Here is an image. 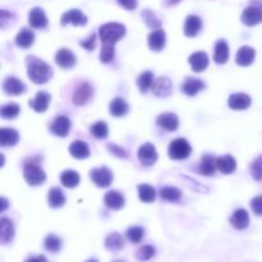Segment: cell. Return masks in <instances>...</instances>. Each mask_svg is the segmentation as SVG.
Returning a JSON list of instances; mask_svg holds the SVG:
<instances>
[{
    "instance_id": "cell-1",
    "label": "cell",
    "mask_w": 262,
    "mask_h": 262,
    "mask_svg": "<svg viewBox=\"0 0 262 262\" xmlns=\"http://www.w3.org/2000/svg\"><path fill=\"white\" fill-rule=\"evenodd\" d=\"M27 73L30 79L36 84H44L51 78L52 69L47 63L36 56H27Z\"/></svg>"
},
{
    "instance_id": "cell-2",
    "label": "cell",
    "mask_w": 262,
    "mask_h": 262,
    "mask_svg": "<svg viewBox=\"0 0 262 262\" xmlns=\"http://www.w3.org/2000/svg\"><path fill=\"white\" fill-rule=\"evenodd\" d=\"M99 35L102 44L115 45L126 35V27L121 23H117V22H110V23L102 24L100 27Z\"/></svg>"
},
{
    "instance_id": "cell-3",
    "label": "cell",
    "mask_w": 262,
    "mask_h": 262,
    "mask_svg": "<svg viewBox=\"0 0 262 262\" xmlns=\"http://www.w3.org/2000/svg\"><path fill=\"white\" fill-rule=\"evenodd\" d=\"M23 176L30 186H40V184H42L46 181L45 171L36 163L30 160H26V163H24Z\"/></svg>"
},
{
    "instance_id": "cell-4",
    "label": "cell",
    "mask_w": 262,
    "mask_h": 262,
    "mask_svg": "<svg viewBox=\"0 0 262 262\" xmlns=\"http://www.w3.org/2000/svg\"><path fill=\"white\" fill-rule=\"evenodd\" d=\"M168 152L170 159H173V160H184L191 155L192 147L187 139L177 138L170 142Z\"/></svg>"
},
{
    "instance_id": "cell-5",
    "label": "cell",
    "mask_w": 262,
    "mask_h": 262,
    "mask_svg": "<svg viewBox=\"0 0 262 262\" xmlns=\"http://www.w3.org/2000/svg\"><path fill=\"white\" fill-rule=\"evenodd\" d=\"M91 179L96 186L106 188L113 182V174L108 168H97L91 171Z\"/></svg>"
},
{
    "instance_id": "cell-6",
    "label": "cell",
    "mask_w": 262,
    "mask_h": 262,
    "mask_svg": "<svg viewBox=\"0 0 262 262\" xmlns=\"http://www.w3.org/2000/svg\"><path fill=\"white\" fill-rule=\"evenodd\" d=\"M138 159L143 165H154L157 160L156 149L152 143H144L138 150Z\"/></svg>"
},
{
    "instance_id": "cell-7",
    "label": "cell",
    "mask_w": 262,
    "mask_h": 262,
    "mask_svg": "<svg viewBox=\"0 0 262 262\" xmlns=\"http://www.w3.org/2000/svg\"><path fill=\"white\" fill-rule=\"evenodd\" d=\"M242 22L246 26H256L262 22V9L258 7H248L242 13Z\"/></svg>"
},
{
    "instance_id": "cell-8",
    "label": "cell",
    "mask_w": 262,
    "mask_h": 262,
    "mask_svg": "<svg viewBox=\"0 0 262 262\" xmlns=\"http://www.w3.org/2000/svg\"><path fill=\"white\" fill-rule=\"evenodd\" d=\"M61 23L63 26H66L68 23H72L73 26H84L87 23V17L81 11H78V9H72V11L66 12L62 16Z\"/></svg>"
},
{
    "instance_id": "cell-9",
    "label": "cell",
    "mask_w": 262,
    "mask_h": 262,
    "mask_svg": "<svg viewBox=\"0 0 262 262\" xmlns=\"http://www.w3.org/2000/svg\"><path fill=\"white\" fill-rule=\"evenodd\" d=\"M151 90L156 96L166 97L171 94V91H173V84H171V81L169 78H166V77H160V78L155 79Z\"/></svg>"
},
{
    "instance_id": "cell-10",
    "label": "cell",
    "mask_w": 262,
    "mask_h": 262,
    "mask_svg": "<svg viewBox=\"0 0 262 262\" xmlns=\"http://www.w3.org/2000/svg\"><path fill=\"white\" fill-rule=\"evenodd\" d=\"M94 96V89L90 83H82L73 95V102L76 105H84Z\"/></svg>"
},
{
    "instance_id": "cell-11",
    "label": "cell",
    "mask_w": 262,
    "mask_h": 262,
    "mask_svg": "<svg viewBox=\"0 0 262 262\" xmlns=\"http://www.w3.org/2000/svg\"><path fill=\"white\" fill-rule=\"evenodd\" d=\"M3 90L6 94L17 96V95H22L26 92V86H24L23 82L19 81L16 77H8V78L4 81Z\"/></svg>"
},
{
    "instance_id": "cell-12",
    "label": "cell",
    "mask_w": 262,
    "mask_h": 262,
    "mask_svg": "<svg viewBox=\"0 0 262 262\" xmlns=\"http://www.w3.org/2000/svg\"><path fill=\"white\" fill-rule=\"evenodd\" d=\"M251 97L247 94H233L228 100L229 108L233 110H244L251 106Z\"/></svg>"
},
{
    "instance_id": "cell-13",
    "label": "cell",
    "mask_w": 262,
    "mask_h": 262,
    "mask_svg": "<svg viewBox=\"0 0 262 262\" xmlns=\"http://www.w3.org/2000/svg\"><path fill=\"white\" fill-rule=\"evenodd\" d=\"M50 129H51L52 133L56 134V136L67 137L69 134V129H71V121H69V118H67V117L64 115L56 117L54 123L50 127Z\"/></svg>"
},
{
    "instance_id": "cell-14",
    "label": "cell",
    "mask_w": 262,
    "mask_h": 262,
    "mask_svg": "<svg viewBox=\"0 0 262 262\" xmlns=\"http://www.w3.org/2000/svg\"><path fill=\"white\" fill-rule=\"evenodd\" d=\"M55 62L59 67L64 69L76 66V55L68 49H61L55 55Z\"/></svg>"
},
{
    "instance_id": "cell-15",
    "label": "cell",
    "mask_w": 262,
    "mask_h": 262,
    "mask_svg": "<svg viewBox=\"0 0 262 262\" xmlns=\"http://www.w3.org/2000/svg\"><path fill=\"white\" fill-rule=\"evenodd\" d=\"M188 62L192 66V69L194 72H197V73L205 71L209 67V56L203 51H197L194 54H192L188 58Z\"/></svg>"
},
{
    "instance_id": "cell-16",
    "label": "cell",
    "mask_w": 262,
    "mask_h": 262,
    "mask_svg": "<svg viewBox=\"0 0 262 262\" xmlns=\"http://www.w3.org/2000/svg\"><path fill=\"white\" fill-rule=\"evenodd\" d=\"M28 23L32 28H45L47 26V17L41 8H34L28 13Z\"/></svg>"
},
{
    "instance_id": "cell-17",
    "label": "cell",
    "mask_w": 262,
    "mask_h": 262,
    "mask_svg": "<svg viewBox=\"0 0 262 262\" xmlns=\"http://www.w3.org/2000/svg\"><path fill=\"white\" fill-rule=\"evenodd\" d=\"M166 35L164 32V30L156 28L149 35V46L151 50L155 51H160L164 46H165L166 41Z\"/></svg>"
},
{
    "instance_id": "cell-18",
    "label": "cell",
    "mask_w": 262,
    "mask_h": 262,
    "mask_svg": "<svg viewBox=\"0 0 262 262\" xmlns=\"http://www.w3.org/2000/svg\"><path fill=\"white\" fill-rule=\"evenodd\" d=\"M50 100H51V97H50V95L47 94V92H37L36 97L30 101V106H31L36 113H44V111H46V109L49 108Z\"/></svg>"
},
{
    "instance_id": "cell-19",
    "label": "cell",
    "mask_w": 262,
    "mask_h": 262,
    "mask_svg": "<svg viewBox=\"0 0 262 262\" xmlns=\"http://www.w3.org/2000/svg\"><path fill=\"white\" fill-rule=\"evenodd\" d=\"M254 56H256V52L251 46H242L237 52L236 62L238 66L248 67L253 63Z\"/></svg>"
},
{
    "instance_id": "cell-20",
    "label": "cell",
    "mask_w": 262,
    "mask_h": 262,
    "mask_svg": "<svg viewBox=\"0 0 262 262\" xmlns=\"http://www.w3.org/2000/svg\"><path fill=\"white\" fill-rule=\"evenodd\" d=\"M230 224L233 228L238 230H243L249 225V215L244 209H238L234 211L230 218Z\"/></svg>"
},
{
    "instance_id": "cell-21",
    "label": "cell",
    "mask_w": 262,
    "mask_h": 262,
    "mask_svg": "<svg viewBox=\"0 0 262 262\" xmlns=\"http://www.w3.org/2000/svg\"><path fill=\"white\" fill-rule=\"evenodd\" d=\"M105 205L111 210H121L126 203L123 194L119 193L118 191H109L104 197Z\"/></svg>"
},
{
    "instance_id": "cell-22",
    "label": "cell",
    "mask_w": 262,
    "mask_h": 262,
    "mask_svg": "<svg viewBox=\"0 0 262 262\" xmlns=\"http://www.w3.org/2000/svg\"><path fill=\"white\" fill-rule=\"evenodd\" d=\"M216 165L218 170L223 174H231L237 168V161L230 155H224V156L216 157Z\"/></svg>"
},
{
    "instance_id": "cell-23",
    "label": "cell",
    "mask_w": 262,
    "mask_h": 262,
    "mask_svg": "<svg viewBox=\"0 0 262 262\" xmlns=\"http://www.w3.org/2000/svg\"><path fill=\"white\" fill-rule=\"evenodd\" d=\"M218 169V165H216V157L213 156V155H205L202 156L201 165H199V173L202 176H214Z\"/></svg>"
},
{
    "instance_id": "cell-24",
    "label": "cell",
    "mask_w": 262,
    "mask_h": 262,
    "mask_svg": "<svg viewBox=\"0 0 262 262\" xmlns=\"http://www.w3.org/2000/svg\"><path fill=\"white\" fill-rule=\"evenodd\" d=\"M69 152H71V155L73 157L82 160V159H87V157L90 156V147L86 142L77 139V141L71 143V146H69Z\"/></svg>"
},
{
    "instance_id": "cell-25",
    "label": "cell",
    "mask_w": 262,
    "mask_h": 262,
    "mask_svg": "<svg viewBox=\"0 0 262 262\" xmlns=\"http://www.w3.org/2000/svg\"><path fill=\"white\" fill-rule=\"evenodd\" d=\"M206 84L198 78H192V77H188V78L184 81V83L182 84V90H183L184 94H187L188 96H194V95L198 94L201 90L205 89Z\"/></svg>"
},
{
    "instance_id": "cell-26",
    "label": "cell",
    "mask_w": 262,
    "mask_h": 262,
    "mask_svg": "<svg viewBox=\"0 0 262 262\" xmlns=\"http://www.w3.org/2000/svg\"><path fill=\"white\" fill-rule=\"evenodd\" d=\"M202 28V21L199 17L197 16H188L186 19V24H184V34L187 37H194L197 36Z\"/></svg>"
},
{
    "instance_id": "cell-27",
    "label": "cell",
    "mask_w": 262,
    "mask_h": 262,
    "mask_svg": "<svg viewBox=\"0 0 262 262\" xmlns=\"http://www.w3.org/2000/svg\"><path fill=\"white\" fill-rule=\"evenodd\" d=\"M157 124H159L161 128L166 129V131H169V132L176 131L179 126L178 117L173 113L161 114V115L157 118Z\"/></svg>"
},
{
    "instance_id": "cell-28",
    "label": "cell",
    "mask_w": 262,
    "mask_h": 262,
    "mask_svg": "<svg viewBox=\"0 0 262 262\" xmlns=\"http://www.w3.org/2000/svg\"><path fill=\"white\" fill-rule=\"evenodd\" d=\"M19 134L13 128H2L0 129V143L3 146H14L18 143Z\"/></svg>"
},
{
    "instance_id": "cell-29",
    "label": "cell",
    "mask_w": 262,
    "mask_h": 262,
    "mask_svg": "<svg viewBox=\"0 0 262 262\" xmlns=\"http://www.w3.org/2000/svg\"><path fill=\"white\" fill-rule=\"evenodd\" d=\"M229 59V46L226 41L220 40L215 45V51H214V61L218 64L226 63Z\"/></svg>"
},
{
    "instance_id": "cell-30",
    "label": "cell",
    "mask_w": 262,
    "mask_h": 262,
    "mask_svg": "<svg viewBox=\"0 0 262 262\" xmlns=\"http://www.w3.org/2000/svg\"><path fill=\"white\" fill-rule=\"evenodd\" d=\"M0 226H2V234H0V238H2V243L7 244L13 239L14 237V225L9 219L2 218L0 220Z\"/></svg>"
},
{
    "instance_id": "cell-31",
    "label": "cell",
    "mask_w": 262,
    "mask_h": 262,
    "mask_svg": "<svg viewBox=\"0 0 262 262\" xmlns=\"http://www.w3.org/2000/svg\"><path fill=\"white\" fill-rule=\"evenodd\" d=\"M35 41V35L31 30H22L16 37V44L17 46H19L21 49H28L30 46H32Z\"/></svg>"
},
{
    "instance_id": "cell-32",
    "label": "cell",
    "mask_w": 262,
    "mask_h": 262,
    "mask_svg": "<svg viewBox=\"0 0 262 262\" xmlns=\"http://www.w3.org/2000/svg\"><path fill=\"white\" fill-rule=\"evenodd\" d=\"M66 203V196L62 192L61 188L58 187H54L49 191V205L54 209H58V207L64 206Z\"/></svg>"
},
{
    "instance_id": "cell-33",
    "label": "cell",
    "mask_w": 262,
    "mask_h": 262,
    "mask_svg": "<svg viewBox=\"0 0 262 262\" xmlns=\"http://www.w3.org/2000/svg\"><path fill=\"white\" fill-rule=\"evenodd\" d=\"M128 104L124 101L123 99H114L113 101L110 102V106H109V110H110V114L113 117H123L128 113Z\"/></svg>"
},
{
    "instance_id": "cell-34",
    "label": "cell",
    "mask_w": 262,
    "mask_h": 262,
    "mask_svg": "<svg viewBox=\"0 0 262 262\" xmlns=\"http://www.w3.org/2000/svg\"><path fill=\"white\" fill-rule=\"evenodd\" d=\"M105 247L109 251H119L124 247V238L119 233H111L105 239Z\"/></svg>"
},
{
    "instance_id": "cell-35",
    "label": "cell",
    "mask_w": 262,
    "mask_h": 262,
    "mask_svg": "<svg viewBox=\"0 0 262 262\" xmlns=\"http://www.w3.org/2000/svg\"><path fill=\"white\" fill-rule=\"evenodd\" d=\"M138 197L142 202L151 203L156 197V191L150 184H139L138 186Z\"/></svg>"
},
{
    "instance_id": "cell-36",
    "label": "cell",
    "mask_w": 262,
    "mask_h": 262,
    "mask_svg": "<svg viewBox=\"0 0 262 262\" xmlns=\"http://www.w3.org/2000/svg\"><path fill=\"white\" fill-rule=\"evenodd\" d=\"M61 182L67 188H74L79 184V176L74 170H66L61 176Z\"/></svg>"
},
{
    "instance_id": "cell-37",
    "label": "cell",
    "mask_w": 262,
    "mask_h": 262,
    "mask_svg": "<svg viewBox=\"0 0 262 262\" xmlns=\"http://www.w3.org/2000/svg\"><path fill=\"white\" fill-rule=\"evenodd\" d=\"M154 82V74L150 71L143 72V73L138 77V79H137V84H138L139 91H141L142 94H146L150 89H152Z\"/></svg>"
},
{
    "instance_id": "cell-38",
    "label": "cell",
    "mask_w": 262,
    "mask_h": 262,
    "mask_svg": "<svg viewBox=\"0 0 262 262\" xmlns=\"http://www.w3.org/2000/svg\"><path fill=\"white\" fill-rule=\"evenodd\" d=\"M160 196L165 201L176 202L181 199L182 192L178 188H176V187H164L160 191Z\"/></svg>"
},
{
    "instance_id": "cell-39",
    "label": "cell",
    "mask_w": 262,
    "mask_h": 262,
    "mask_svg": "<svg viewBox=\"0 0 262 262\" xmlns=\"http://www.w3.org/2000/svg\"><path fill=\"white\" fill-rule=\"evenodd\" d=\"M44 244H45V248H46L47 251L55 253V252H58L59 249H61L62 239L59 238V237H56L55 234H49V236L45 238Z\"/></svg>"
},
{
    "instance_id": "cell-40",
    "label": "cell",
    "mask_w": 262,
    "mask_h": 262,
    "mask_svg": "<svg viewBox=\"0 0 262 262\" xmlns=\"http://www.w3.org/2000/svg\"><path fill=\"white\" fill-rule=\"evenodd\" d=\"M0 114H2V118L4 119H14L19 114V106L13 102H9L2 108Z\"/></svg>"
},
{
    "instance_id": "cell-41",
    "label": "cell",
    "mask_w": 262,
    "mask_h": 262,
    "mask_svg": "<svg viewBox=\"0 0 262 262\" xmlns=\"http://www.w3.org/2000/svg\"><path fill=\"white\" fill-rule=\"evenodd\" d=\"M108 133H109V129L105 122H97V123H95L94 126L91 127V134L99 139L106 138V137H108Z\"/></svg>"
},
{
    "instance_id": "cell-42",
    "label": "cell",
    "mask_w": 262,
    "mask_h": 262,
    "mask_svg": "<svg viewBox=\"0 0 262 262\" xmlns=\"http://www.w3.org/2000/svg\"><path fill=\"white\" fill-rule=\"evenodd\" d=\"M115 55V50H114V45L109 44H102L101 52H100V61L102 63H109L114 59Z\"/></svg>"
},
{
    "instance_id": "cell-43",
    "label": "cell",
    "mask_w": 262,
    "mask_h": 262,
    "mask_svg": "<svg viewBox=\"0 0 262 262\" xmlns=\"http://www.w3.org/2000/svg\"><path fill=\"white\" fill-rule=\"evenodd\" d=\"M144 236V230L141 226H131L127 230V238L132 242V243H139Z\"/></svg>"
},
{
    "instance_id": "cell-44",
    "label": "cell",
    "mask_w": 262,
    "mask_h": 262,
    "mask_svg": "<svg viewBox=\"0 0 262 262\" xmlns=\"http://www.w3.org/2000/svg\"><path fill=\"white\" fill-rule=\"evenodd\" d=\"M155 253H156V249L154 246H142L138 248L136 256L139 261H149L155 256Z\"/></svg>"
},
{
    "instance_id": "cell-45",
    "label": "cell",
    "mask_w": 262,
    "mask_h": 262,
    "mask_svg": "<svg viewBox=\"0 0 262 262\" xmlns=\"http://www.w3.org/2000/svg\"><path fill=\"white\" fill-rule=\"evenodd\" d=\"M251 174L256 181L262 179V156L257 157L256 160L251 164Z\"/></svg>"
},
{
    "instance_id": "cell-46",
    "label": "cell",
    "mask_w": 262,
    "mask_h": 262,
    "mask_svg": "<svg viewBox=\"0 0 262 262\" xmlns=\"http://www.w3.org/2000/svg\"><path fill=\"white\" fill-rule=\"evenodd\" d=\"M144 19H146V23L149 24L151 28H160V21L155 17V14H152L151 12L146 11L143 13Z\"/></svg>"
},
{
    "instance_id": "cell-47",
    "label": "cell",
    "mask_w": 262,
    "mask_h": 262,
    "mask_svg": "<svg viewBox=\"0 0 262 262\" xmlns=\"http://www.w3.org/2000/svg\"><path fill=\"white\" fill-rule=\"evenodd\" d=\"M252 211H253L256 215L262 216V196H257L252 199L251 202Z\"/></svg>"
},
{
    "instance_id": "cell-48",
    "label": "cell",
    "mask_w": 262,
    "mask_h": 262,
    "mask_svg": "<svg viewBox=\"0 0 262 262\" xmlns=\"http://www.w3.org/2000/svg\"><path fill=\"white\" fill-rule=\"evenodd\" d=\"M79 45H81V46H83L86 50H89V51L94 50L95 47H96V35L92 34L91 36H90L89 39L86 40V41L79 42Z\"/></svg>"
},
{
    "instance_id": "cell-49",
    "label": "cell",
    "mask_w": 262,
    "mask_h": 262,
    "mask_svg": "<svg viewBox=\"0 0 262 262\" xmlns=\"http://www.w3.org/2000/svg\"><path fill=\"white\" fill-rule=\"evenodd\" d=\"M118 3L128 11H133L137 7V0H118Z\"/></svg>"
},
{
    "instance_id": "cell-50",
    "label": "cell",
    "mask_w": 262,
    "mask_h": 262,
    "mask_svg": "<svg viewBox=\"0 0 262 262\" xmlns=\"http://www.w3.org/2000/svg\"><path fill=\"white\" fill-rule=\"evenodd\" d=\"M109 149L111 150V152H113V154L118 155V156H121V157H127L126 151H124L123 149H119V147H117L115 144H109Z\"/></svg>"
},
{
    "instance_id": "cell-51",
    "label": "cell",
    "mask_w": 262,
    "mask_h": 262,
    "mask_svg": "<svg viewBox=\"0 0 262 262\" xmlns=\"http://www.w3.org/2000/svg\"><path fill=\"white\" fill-rule=\"evenodd\" d=\"M26 262H47V259H46V257L45 256H37V257H31V258H28L27 259Z\"/></svg>"
},
{
    "instance_id": "cell-52",
    "label": "cell",
    "mask_w": 262,
    "mask_h": 262,
    "mask_svg": "<svg viewBox=\"0 0 262 262\" xmlns=\"http://www.w3.org/2000/svg\"><path fill=\"white\" fill-rule=\"evenodd\" d=\"M2 205H3V206H2V211H4V210H6V207L8 206V202H7L6 198H2Z\"/></svg>"
},
{
    "instance_id": "cell-53",
    "label": "cell",
    "mask_w": 262,
    "mask_h": 262,
    "mask_svg": "<svg viewBox=\"0 0 262 262\" xmlns=\"http://www.w3.org/2000/svg\"><path fill=\"white\" fill-rule=\"evenodd\" d=\"M181 0H168L169 6H174V4H178Z\"/></svg>"
},
{
    "instance_id": "cell-54",
    "label": "cell",
    "mask_w": 262,
    "mask_h": 262,
    "mask_svg": "<svg viewBox=\"0 0 262 262\" xmlns=\"http://www.w3.org/2000/svg\"><path fill=\"white\" fill-rule=\"evenodd\" d=\"M87 262H97L96 259H90V261H87Z\"/></svg>"
},
{
    "instance_id": "cell-55",
    "label": "cell",
    "mask_w": 262,
    "mask_h": 262,
    "mask_svg": "<svg viewBox=\"0 0 262 262\" xmlns=\"http://www.w3.org/2000/svg\"><path fill=\"white\" fill-rule=\"evenodd\" d=\"M114 262H122V261H114Z\"/></svg>"
}]
</instances>
